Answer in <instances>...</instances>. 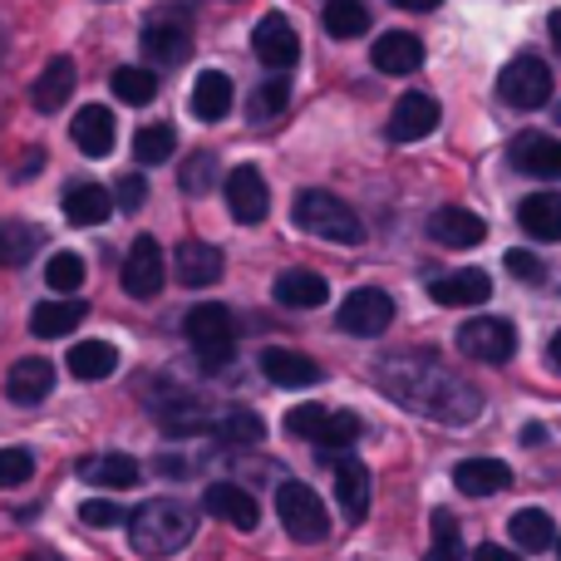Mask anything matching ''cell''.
<instances>
[{
	"label": "cell",
	"instance_id": "6da1fadb",
	"mask_svg": "<svg viewBox=\"0 0 561 561\" xmlns=\"http://www.w3.org/2000/svg\"><path fill=\"white\" fill-rule=\"evenodd\" d=\"M379 385L389 399H399L414 414L438 419V424H473L483 414V394L428 355H385L379 359Z\"/></svg>",
	"mask_w": 561,
	"mask_h": 561
},
{
	"label": "cell",
	"instance_id": "7a4b0ae2",
	"mask_svg": "<svg viewBox=\"0 0 561 561\" xmlns=\"http://www.w3.org/2000/svg\"><path fill=\"white\" fill-rule=\"evenodd\" d=\"M193 533H197V513L187 503H178V497H153V503H144L128 517V542L148 561L183 552L193 542Z\"/></svg>",
	"mask_w": 561,
	"mask_h": 561
},
{
	"label": "cell",
	"instance_id": "3957f363",
	"mask_svg": "<svg viewBox=\"0 0 561 561\" xmlns=\"http://www.w3.org/2000/svg\"><path fill=\"white\" fill-rule=\"evenodd\" d=\"M296 227H306L310 237H325V242H340V247H359L365 242V222L355 217V207L340 203L335 193H320V187H306L290 207Z\"/></svg>",
	"mask_w": 561,
	"mask_h": 561
},
{
	"label": "cell",
	"instance_id": "277c9868",
	"mask_svg": "<svg viewBox=\"0 0 561 561\" xmlns=\"http://www.w3.org/2000/svg\"><path fill=\"white\" fill-rule=\"evenodd\" d=\"M276 517L290 533V542L316 547L330 537V513H325V503H320V493L306 483H296V478H286V483L276 488Z\"/></svg>",
	"mask_w": 561,
	"mask_h": 561
},
{
	"label": "cell",
	"instance_id": "5b68a950",
	"mask_svg": "<svg viewBox=\"0 0 561 561\" xmlns=\"http://www.w3.org/2000/svg\"><path fill=\"white\" fill-rule=\"evenodd\" d=\"M183 330H187V345L203 359V369H222L237 355V320L227 306H193Z\"/></svg>",
	"mask_w": 561,
	"mask_h": 561
},
{
	"label": "cell",
	"instance_id": "8992f818",
	"mask_svg": "<svg viewBox=\"0 0 561 561\" xmlns=\"http://www.w3.org/2000/svg\"><path fill=\"white\" fill-rule=\"evenodd\" d=\"M497 94L513 108H542L547 99H552V69L537 55H517L513 65L497 75Z\"/></svg>",
	"mask_w": 561,
	"mask_h": 561
},
{
	"label": "cell",
	"instance_id": "52a82bcc",
	"mask_svg": "<svg viewBox=\"0 0 561 561\" xmlns=\"http://www.w3.org/2000/svg\"><path fill=\"white\" fill-rule=\"evenodd\" d=\"M335 320H340V330H350V335L375 340V335H385L389 320H394V300H389L379 286H359L345 296V306L335 310Z\"/></svg>",
	"mask_w": 561,
	"mask_h": 561
},
{
	"label": "cell",
	"instance_id": "ba28073f",
	"mask_svg": "<svg viewBox=\"0 0 561 561\" xmlns=\"http://www.w3.org/2000/svg\"><path fill=\"white\" fill-rule=\"evenodd\" d=\"M458 350L473 359H483V365H507L517 350V335L507 320L497 316H478V320H463L458 325Z\"/></svg>",
	"mask_w": 561,
	"mask_h": 561
},
{
	"label": "cell",
	"instance_id": "9c48e42d",
	"mask_svg": "<svg viewBox=\"0 0 561 561\" xmlns=\"http://www.w3.org/2000/svg\"><path fill=\"white\" fill-rule=\"evenodd\" d=\"M252 49H256V59H262L266 69H290L300 59V39H296V30H290V20L286 15H262L256 20V30H252Z\"/></svg>",
	"mask_w": 561,
	"mask_h": 561
},
{
	"label": "cell",
	"instance_id": "30bf717a",
	"mask_svg": "<svg viewBox=\"0 0 561 561\" xmlns=\"http://www.w3.org/2000/svg\"><path fill=\"white\" fill-rule=\"evenodd\" d=\"M222 193H227V207H232L237 222H262L266 207H272V193H266V178L256 173L252 163L232 168V173H227V183H222Z\"/></svg>",
	"mask_w": 561,
	"mask_h": 561
},
{
	"label": "cell",
	"instance_id": "8fae6325",
	"mask_svg": "<svg viewBox=\"0 0 561 561\" xmlns=\"http://www.w3.org/2000/svg\"><path fill=\"white\" fill-rule=\"evenodd\" d=\"M203 507L217 517V523L237 527V533H252V527L262 523V507H256V497L247 493L242 483H213L203 493Z\"/></svg>",
	"mask_w": 561,
	"mask_h": 561
},
{
	"label": "cell",
	"instance_id": "7c38bea8",
	"mask_svg": "<svg viewBox=\"0 0 561 561\" xmlns=\"http://www.w3.org/2000/svg\"><path fill=\"white\" fill-rule=\"evenodd\" d=\"M163 247L153 242V237H138L134 242V252H128V262H124V290L128 296H138V300H148V296H158L163 290Z\"/></svg>",
	"mask_w": 561,
	"mask_h": 561
},
{
	"label": "cell",
	"instance_id": "4fadbf2b",
	"mask_svg": "<svg viewBox=\"0 0 561 561\" xmlns=\"http://www.w3.org/2000/svg\"><path fill=\"white\" fill-rule=\"evenodd\" d=\"M49 389H55V365H49V359L30 355V359H15V365H10V375H5V399L10 404H20V409L45 404Z\"/></svg>",
	"mask_w": 561,
	"mask_h": 561
},
{
	"label": "cell",
	"instance_id": "5bb4252c",
	"mask_svg": "<svg viewBox=\"0 0 561 561\" xmlns=\"http://www.w3.org/2000/svg\"><path fill=\"white\" fill-rule=\"evenodd\" d=\"M428 237H434L438 247L468 252V247H478L488 237V222L478 213H468V207H438V213L428 217Z\"/></svg>",
	"mask_w": 561,
	"mask_h": 561
},
{
	"label": "cell",
	"instance_id": "9a60e30c",
	"mask_svg": "<svg viewBox=\"0 0 561 561\" xmlns=\"http://www.w3.org/2000/svg\"><path fill=\"white\" fill-rule=\"evenodd\" d=\"M428 296H434L438 306H483V300L493 296V276L478 272V266H458V272L428 280Z\"/></svg>",
	"mask_w": 561,
	"mask_h": 561
},
{
	"label": "cell",
	"instance_id": "2e32d148",
	"mask_svg": "<svg viewBox=\"0 0 561 561\" xmlns=\"http://www.w3.org/2000/svg\"><path fill=\"white\" fill-rule=\"evenodd\" d=\"M173 276L183 280L187 290H203L222 280V252L213 242H183L173 252Z\"/></svg>",
	"mask_w": 561,
	"mask_h": 561
},
{
	"label": "cell",
	"instance_id": "e0dca14e",
	"mask_svg": "<svg viewBox=\"0 0 561 561\" xmlns=\"http://www.w3.org/2000/svg\"><path fill=\"white\" fill-rule=\"evenodd\" d=\"M513 168L527 178H542V183H557L561 178V144L552 134H523L513 144Z\"/></svg>",
	"mask_w": 561,
	"mask_h": 561
},
{
	"label": "cell",
	"instance_id": "ac0fdd59",
	"mask_svg": "<svg viewBox=\"0 0 561 561\" xmlns=\"http://www.w3.org/2000/svg\"><path fill=\"white\" fill-rule=\"evenodd\" d=\"M262 375L272 379V385L280 389H310V385H320V365L310 355H300V350H262Z\"/></svg>",
	"mask_w": 561,
	"mask_h": 561
},
{
	"label": "cell",
	"instance_id": "d6986e66",
	"mask_svg": "<svg viewBox=\"0 0 561 561\" xmlns=\"http://www.w3.org/2000/svg\"><path fill=\"white\" fill-rule=\"evenodd\" d=\"M69 138L79 144V153L108 158L114 153V114H108L104 104H84L75 114V124H69Z\"/></svg>",
	"mask_w": 561,
	"mask_h": 561
},
{
	"label": "cell",
	"instance_id": "ffe728a7",
	"mask_svg": "<svg viewBox=\"0 0 561 561\" xmlns=\"http://www.w3.org/2000/svg\"><path fill=\"white\" fill-rule=\"evenodd\" d=\"M438 128V104L428 94H404L389 118V138L394 144H414V138H428Z\"/></svg>",
	"mask_w": 561,
	"mask_h": 561
},
{
	"label": "cell",
	"instance_id": "44dd1931",
	"mask_svg": "<svg viewBox=\"0 0 561 561\" xmlns=\"http://www.w3.org/2000/svg\"><path fill=\"white\" fill-rule=\"evenodd\" d=\"M272 296H276V306H290V310H316V306H325L330 286H325V276H320V272H306V266H290V272H280V276H276Z\"/></svg>",
	"mask_w": 561,
	"mask_h": 561
},
{
	"label": "cell",
	"instance_id": "7402d4cb",
	"mask_svg": "<svg viewBox=\"0 0 561 561\" xmlns=\"http://www.w3.org/2000/svg\"><path fill=\"white\" fill-rule=\"evenodd\" d=\"M369 59H375L379 75H414L419 65H424V45H419L414 35H404V30H389V35L375 39V49H369Z\"/></svg>",
	"mask_w": 561,
	"mask_h": 561
},
{
	"label": "cell",
	"instance_id": "603a6c76",
	"mask_svg": "<svg viewBox=\"0 0 561 561\" xmlns=\"http://www.w3.org/2000/svg\"><path fill=\"white\" fill-rule=\"evenodd\" d=\"M507 483H513V468L497 463V458H463V463L454 468V488L468 497H493V493H503Z\"/></svg>",
	"mask_w": 561,
	"mask_h": 561
},
{
	"label": "cell",
	"instance_id": "cb8c5ba5",
	"mask_svg": "<svg viewBox=\"0 0 561 561\" xmlns=\"http://www.w3.org/2000/svg\"><path fill=\"white\" fill-rule=\"evenodd\" d=\"M75 79H79V69H75V59H69V55L49 59L45 75H39L35 89H30V99H35L39 114H55V108H65V99L75 94Z\"/></svg>",
	"mask_w": 561,
	"mask_h": 561
},
{
	"label": "cell",
	"instance_id": "d4e9b609",
	"mask_svg": "<svg viewBox=\"0 0 561 561\" xmlns=\"http://www.w3.org/2000/svg\"><path fill=\"white\" fill-rule=\"evenodd\" d=\"M187 49H193V35H187L183 20H148L144 55L153 65H178V59H187Z\"/></svg>",
	"mask_w": 561,
	"mask_h": 561
},
{
	"label": "cell",
	"instance_id": "484cf974",
	"mask_svg": "<svg viewBox=\"0 0 561 561\" xmlns=\"http://www.w3.org/2000/svg\"><path fill=\"white\" fill-rule=\"evenodd\" d=\"M517 222L533 242H561V197L557 193H533L517 207Z\"/></svg>",
	"mask_w": 561,
	"mask_h": 561
},
{
	"label": "cell",
	"instance_id": "4316f807",
	"mask_svg": "<svg viewBox=\"0 0 561 561\" xmlns=\"http://www.w3.org/2000/svg\"><path fill=\"white\" fill-rule=\"evenodd\" d=\"M335 497L345 507L350 523H365L369 513V468L355 463V458H340L335 463Z\"/></svg>",
	"mask_w": 561,
	"mask_h": 561
},
{
	"label": "cell",
	"instance_id": "83f0119b",
	"mask_svg": "<svg viewBox=\"0 0 561 561\" xmlns=\"http://www.w3.org/2000/svg\"><path fill=\"white\" fill-rule=\"evenodd\" d=\"M227 108H232V79L217 75V69H203L193 84V114L203 124H222Z\"/></svg>",
	"mask_w": 561,
	"mask_h": 561
},
{
	"label": "cell",
	"instance_id": "f1b7e54d",
	"mask_svg": "<svg viewBox=\"0 0 561 561\" xmlns=\"http://www.w3.org/2000/svg\"><path fill=\"white\" fill-rule=\"evenodd\" d=\"M138 473H144V468H138V458H128V454H99V458H84V463H79V478L94 488H134Z\"/></svg>",
	"mask_w": 561,
	"mask_h": 561
},
{
	"label": "cell",
	"instance_id": "f546056e",
	"mask_svg": "<svg viewBox=\"0 0 561 561\" xmlns=\"http://www.w3.org/2000/svg\"><path fill=\"white\" fill-rule=\"evenodd\" d=\"M114 213V197H108V187H99V183H75L65 193V217L75 227H99L104 217Z\"/></svg>",
	"mask_w": 561,
	"mask_h": 561
},
{
	"label": "cell",
	"instance_id": "4dcf8cb0",
	"mask_svg": "<svg viewBox=\"0 0 561 561\" xmlns=\"http://www.w3.org/2000/svg\"><path fill=\"white\" fill-rule=\"evenodd\" d=\"M507 537H513L523 552H547V547H557V523L542 507H523V513L507 517Z\"/></svg>",
	"mask_w": 561,
	"mask_h": 561
},
{
	"label": "cell",
	"instance_id": "1f68e13d",
	"mask_svg": "<svg viewBox=\"0 0 561 561\" xmlns=\"http://www.w3.org/2000/svg\"><path fill=\"white\" fill-rule=\"evenodd\" d=\"M118 369V350L108 340H84L69 345V375L75 379H108Z\"/></svg>",
	"mask_w": 561,
	"mask_h": 561
},
{
	"label": "cell",
	"instance_id": "d6a6232c",
	"mask_svg": "<svg viewBox=\"0 0 561 561\" xmlns=\"http://www.w3.org/2000/svg\"><path fill=\"white\" fill-rule=\"evenodd\" d=\"M39 227H30V222H0V266L5 272H15V266H25L30 256L39 252Z\"/></svg>",
	"mask_w": 561,
	"mask_h": 561
},
{
	"label": "cell",
	"instance_id": "836d02e7",
	"mask_svg": "<svg viewBox=\"0 0 561 561\" xmlns=\"http://www.w3.org/2000/svg\"><path fill=\"white\" fill-rule=\"evenodd\" d=\"M79 320H84V306H75V300H49V306H35L30 330H35L39 340H59V335H69V330H79Z\"/></svg>",
	"mask_w": 561,
	"mask_h": 561
},
{
	"label": "cell",
	"instance_id": "e575fe53",
	"mask_svg": "<svg viewBox=\"0 0 561 561\" xmlns=\"http://www.w3.org/2000/svg\"><path fill=\"white\" fill-rule=\"evenodd\" d=\"M325 30L335 39H355V35H365L369 30V10H365V0H330L325 5Z\"/></svg>",
	"mask_w": 561,
	"mask_h": 561
},
{
	"label": "cell",
	"instance_id": "d590c367",
	"mask_svg": "<svg viewBox=\"0 0 561 561\" xmlns=\"http://www.w3.org/2000/svg\"><path fill=\"white\" fill-rule=\"evenodd\" d=\"M114 94L124 99V104H153V94H158V75L153 69H138V65H124V69H114Z\"/></svg>",
	"mask_w": 561,
	"mask_h": 561
},
{
	"label": "cell",
	"instance_id": "8d00e7d4",
	"mask_svg": "<svg viewBox=\"0 0 561 561\" xmlns=\"http://www.w3.org/2000/svg\"><path fill=\"white\" fill-rule=\"evenodd\" d=\"M217 434L227 438V444H262L266 438V424L256 409H227L222 419H217Z\"/></svg>",
	"mask_w": 561,
	"mask_h": 561
},
{
	"label": "cell",
	"instance_id": "74e56055",
	"mask_svg": "<svg viewBox=\"0 0 561 561\" xmlns=\"http://www.w3.org/2000/svg\"><path fill=\"white\" fill-rule=\"evenodd\" d=\"M424 561H463V533L454 513H434V547Z\"/></svg>",
	"mask_w": 561,
	"mask_h": 561
},
{
	"label": "cell",
	"instance_id": "f35d334b",
	"mask_svg": "<svg viewBox=\"0 0 561 561\" xmlns=\"http://www.w3.org/2000/svg\"><path fill=\"white\" fill-rule=\"evenodd\" d=\"M84 256H75V252H55L49 256V266H45V280H49V290H59V296H69V290H79L84 286Z\"/></svg>",
	"mask_w": 561,
	"mask_h": 561
},
{
	"label": "cell",
	"instance_id": "ab89813d",
	"mask_svg": "<svg viewBox=\"0 0 561 561\" xmlns=\"http://www.w3.org/2000/svg\"><path fill=\"white\" fill-rule=\"evenodd\" d=\"M173 148H178V134L168 124H148V128H138V138H134L138 163H163V158H173Z\"/></svg>",
	"mask_w": 561,
	"mask_h": 561
},
{
	"label": "cell",
	"instance_id": "60d3db41",
	"mask_svg": "<svg viewBox=\"0 0 561 561\" xmlns=\"http://www.w3.org/2000/svg\"><path fill=\"white\" fill-rule=\"evenodd\" d=\"M359 438V419L355 414H325V424H320V448H330V454H340V448H350Z\"/></svg>",
	"mask_w": 561,
	"mask_h": 561
},
{
	"label": "cell",
	"instance_id": "b9f144b4",
	"mask_svg": "<svg viewBox=\"0 0 561 561\" xmlns=\"http://www.w3.org/2000/svg\"><path fill=\"white\" fill-rule=\"evenodd\" d=\"M217 173H222V168H217V153H193V158H187V163H183V187H187V193H213V187H217Z\"/></svg>",
	"mask_w": 561,
	"mask_h": 561
},
{
	"label": "cell",
	"instance_id": "7bdbcfd3",
	"mask_svg": "<svg viewBox=\"0 0 561 561\" xmlns=\"http://www.w3.org/2000/svg\"><path fill=\"white\" fill-rule=\"evenodd\" d=\"M35 478V458L30 448H0V488H20Z\"/></svg>",
	"mask_w": 561,
	"mask_h": 561
},
{
	"label": "cell",
	"instance_id": "ee69618b",
	"mask_svg": "<svg viewBox=\"0 0 561 561\" xmlns=\"http://www.w3.org/2000/svg\"><path fill=\"white\" fill-rule=\"evenodd\" d=\"M247 108H252L256 124H266V118H276L280 108H286V79H266L262 89H256L252 99H247Z\"/></svg>",
	"mask_w": 561,
	"mask_h": 561
},
{
	"label": "cell",
	"instance_id": "f6af8a7d",
	"mask_svg": "<svg viewBox=\"0 0 561 561\" xmlns=\"http://www.w3.org/2000/svg\"><path fill=\"white\" fill-rule=\"evenodd\" d=\"M320 424H325V409L320 404H300V409H290L286 414V428L296 438H320Z\"/></svg>",
	"mask_w": 561,
	"mask_h": 561
},
{
	"label": "cell",
	"instance_id": "bcb514c9",
	"mask_svg": "<svg viewBox=\"0 0 561 561\" xmlns=\"http://www.w3.org/2000/svg\"><path fill=\"white\" fill-rule=\"evenodd\" d=\"M79 523L84 527H118L124 523V507L118 503H84L79 507Z\"/></svg>",
	"mask_w": 561,
	"mask_h": 561
},
{
	"label": "cell",
	"instance_id": "7dc6e473",
	"mask_svg": "<svg viewBox=\"0 0 561 561\" xmlns=\"http://www.w3.org/2000/svg\"><path fill=\"white\" fill-rule=\"evenodd\" d=\"M507 272L523 280H542V262H537L533 252H507Z\"/></svg>",
	"mask_w": 561,
	"mask_h": 561
},
{
	"label": "cell",
	"instance_id": "c3c4849f",
	"mask_svg": "<svg viewBox=\"0 0 561 561\" xmlns=\"http://www.w3.org/2000/svg\"><path fill=\"white\" fill-rule=\"evenodd\" d=\"M144 178H124V183H118V203L128 207V213H134V207H144Z\"/></svg>",
	"mask_w": 561,
	"mask_h": 561
},
{
	"label": "cell",
	"instance_id": "681fc988",
	"mask_svg": "<svg viewBox=\"0 0 561 561\" xmlns=\"http://www.w3.org/2000/svg\"><path fill=\"white\" fill-rule=\"evenodd\" d=\"M478 561H517V552H507V547H478Z\"/></svg>",
	"mask_w": 561,
	"mask_h": 561
},
{
	"label": "cell",
	"instance_id": "f907efd6",
	"mask_svg": "<svg viewBox=\"0 0 561 561\" xmlns=\"http://www.w3.org/2000/svg\"><path fill=\"white\" fill-rule=\"evenodd\" d=\"M394 5H399V10H419V15H424V10H434L438 0H394Z\"/></svg>",
	"mask_w": 561,
	"mask_h": 561
},
{
	"label": "cell",
	"instance_id": "816d5d0a",
	"mask_svg": "<svg viewBox=\"0 0 561 561\" xmlns=\"http://www.w3.org/2000/svg\"><path fill=\"white\" fill-rule=\"evenodd\" d=\"M547 30H552V39H557V55H561V10L552 15V25H547Z\"/></svg>",
	"mask_w": 561,
	"mask_h": 561
},
{
	"label": "cell",
	"instance_id": "f5cc1de1",
	"mask_svg": "<svg viewBox=\"0 0 561 561\" xmlns=\"http://www.w3.org/2000/svg\"><path fill=\"white\" fill-rule=\"evenodd\" d=\"M552 365L561 369V330H557V335H552Z\"/></svg>",
	"mask_w": 561,
	"mask_h": 561
},
{
	"label": "cell",
	"instance_id": "db71d44e",
	"mask_svg": "<svg viewBox=\"0 0 561 561\" xmlns=\"http://www.w3.org/2000/svg\"><path fill=\"white\" fill-rule=\"evenodd\" d=\"M0 55H5V35H0Z\"/></svg>",
	"mask_w": 561,
	"mask_h": 561
},
{
	"label": "cell",
	"instance_id": "11a10c76",
	"mask_svg": "<svg viewBox=\"0 0 561 561\" xmlns=\"http://www.w3.org/2000/svg\"><path fill=\"white\" fill-rule=\"evenodd\" d=\"M557 561H561V537H557Z\"/></svg>",
	"mask_w": 561,
	"mask_h": 561
},
{
	"label": "cell",
	"instance_id": "9f6ffc18",
	"mask_svg": "<svg viewBox=\"0 0 561 561\" xmlns=\"http://www.w3.org/2000/svg\"><path fill=\"white\" fill-rule=\"evenodd\" d=\"M557 118H561V104H557Z\"/></svg>",
	"mask_w": 561,
	"mask_h": 561
}]
</instances>
